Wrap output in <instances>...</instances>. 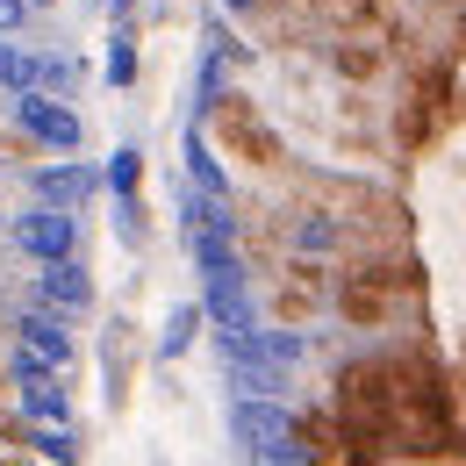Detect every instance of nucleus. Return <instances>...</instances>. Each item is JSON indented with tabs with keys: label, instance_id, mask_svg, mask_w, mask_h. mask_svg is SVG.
I'll use <instances>...</instances> for the list:
<instances>
[{
	"label": "nucleus",
	"instance_id": "1",
	"mask_svg": "<svg viewBox=\"0 0 466 466\" xmlns=\"http://www.w3.org/2000/svg\"><path fill=\"white\" fill-rule=\"evenodd\" d=\"M330 309L351 330H395L409 309H423L416 251H345V266L330 280Z\"/></svg>",
	"mask_w": 466,
	"mask_h": 466
},
{
	"label": "nucleus",
	"instance_id": "2",
	"mask_svg": "<svg viewBox=\"0 0 466 466\" xmlns=\"http://www.w3.org/2000/svg\"><path fill=\"white\" fill-rule=\"evenodd\" d=\"M201 129H208V144L230 158V166H244V173H258V179H288L294 173V151H288V137L273 129V116H266V101H251L244 86H223L208 108H201Z\"/></svg>",
	"mask_w": 466,
	"mask_h": 466
},
{
	"label": "nucleus",
	"instance_id": "3",
	"mask_svg": "<svg viewBox=\"0 0 466 466\" xmlns=\"http://www.w3.org/2000/svg\"><path fill=\"white\" fill-rule=\"evenodd\" d=\"M452 116H460V79H452V65H416L388 129H395V144H402L409 158H423V151L452 129Z\"/></svg>",
	"mask_w": 466,
	"mask_h": 466
},
{
	"label": "nucleus",
	"instance_id": "4",
	"mask_svg": "<svg viewBox=\"0 0 466 466\" xmlns=\"http://www.w3.org/2000/svg\"><path fill=\"white\" fill-rule=\"evenodd\" d=\"M330 280H338L330 258L288 251V258L266 273V301H258V316H266V323H288V330H309V323H323V309H330Z\"/></svg>",
	"mask_w": 466,
	"mask_h": 466
},
{
	"label": "nucleus",
	"instance_id": "5",
	"mask_svg": "<svg viewBox=\"0 0 466 466\" xmlns=\"http://www.w3.org/2000/svg\"><path fill=\"white\" fill-rule=\"evenodd\" d=\"M94 359H101V402H108V416H129V402H137V373H144V359H151V345H144V330H137L129 309L101 323Z\"/></svg>",
	"mask_w": 466,
	"mask_h": 466
},
{
	"label": "nucleus",
	"instance_id": "6",
	"mask_svg": "<svg viewBox=\"0 0 466 466\" xmlns=\"http://www.w3.org/2000/svg\"><path fill=\"white\" fill-rule=\"evenodd\" d=\"M15 129L36 144V151H51V158H72V151H86V116L58 101V94H44V86H29V94H15Z\"/></svg>",
	"mask_w": 466,
	"mask_h": 466
},
{
	"label": "nucleus",
	"instance_id": "7",
	"mask_svg": "<svg viewBox=\"0 0 466 466\" xmlns=\"http://www.w3.org/2000/svg\"><path fill=\"white\" fill-rule=\"evenodd\" d=\"M7 345L22 351V359H36V366H58V373L79 380V330H72V316L44 309V301H29V309L7 323Z\"/></svg>",
	"mask_w": 466,
	"mask_h": 466
},
{
	"label": "nucleus",
	"instance_id": "8",
	"mask_svg": "<svg viewBox=\"0 0 466 466\" xmlns=\"http://www.w3.org/2000/svg\"><path fill=\"white\" fill-rule=\"evenodd\" d=\"M323 65L345 79V86H380V72L395 65V29L388 22H359V29H330Z\"/></svg>",
	"mask_w": 466,
	"mask_h": 466
},
{
	"label": "nucleus",
	"instance_id": "9",
	"mask_svg": "<svg viewBox=\"0 0 466 466\" xmlns=\"http://www.w3.org/2000/svg\"><path fill=\"white\" fill-rule=\"evenodd\" d=\"M7 244H15L29 266L72 258V251H79V216H72V208H51V201H29V208L7 216Z\"/></svg>",
	"mask_w": 466,
	"mask_h": 466
},
{
	"label": "nucleus",
	"instance_id": "10",
	"mask_svg": "<svg viewBox=\"0 0 466 466\" xmlns=\"http://www.w3.org/2000/svg\"><path fill=\"white\" fill-rule=\"evenodd\" d=\"M108 194V179H101V166L94 158H51V166H36L29 173V201H51V208H72V216H86L94 201Z\"/></svg>",
	"mask_w": 466,
	"mask_h": 466
},
{
	"label": "nucleus",
	"instance_id": "11",
	"mask_svg": "<svg viewBox=\"0 0 466 466\" xmlns=\"http://www.w3.org/2000/svg\"><path fill=\"white\" fill-rule=\"evenodd\" d=\"M29 301H44V309H58V316H94L101 309V280H94V266L72 251V258H51V266H36V280H29Z\"/></svg>",
	"mask_w": 466,
	"mask_h": 466
},
{
	"label": "nucleus",
	"instance_id": "12",
	"mask_svg": "<svg viewBox=\"0 0 466 466\" xmlns=\"http://www.w3.org/2000/svg\"><path fill=\"white\" fill-rule=\"evenodd\" d=\"M294 431V409L280 395H230V438L237 452H258V445H273V438H288Z\"/></svg>",
	"mask_w": 466,
	"mask_h": 466
},
{
	"label": "nucleus",
	"instance_id": "13",
	"mask_svg": "<svg viewBox=\"0 0 466 466\" xmlns=\"http://www.w3.org/2000/svg\"><path fill=\"white\" fill-rule=\"evenodd\" d=\"M179 179L187 187H201V194H223V201H237V179L230 166H223V151L208 144V129L187 116V129H179Z\"/></svg>",
	"mask_w": 466,
	"mask_h": 466
},
{
	"label": "nucleus",
	"instance_id": "14",
	"mask_svg": "<svg viewBox=\"0 0 466 466\" xmlns=\"http://www.w3.org/2000/svg\"><path fill=\"white\" fill-rule=\"evenodd\" d=\"M201 338H208V309H201V294H194V301H173L166 323H158V338H151V366H179Z\"/></svg>",
	"mask_w": 466,
	"mask_h": 466
},
{
	"label": "nucleus",
	"instance_id": "15",
	"mask_svg": "<svg viewBox=\"0 0 466 466\" xmlns=\"http://www.w3.org/2000/svg\"><path fill=\"white\" fill-rule=\"evenodd\" d=\"M101 79H108V94H129V86L144 79V29H137V15H116V29H108V58H101Z\"/></svg>",
	"mask_w": 466,
	"mask_h": 466
},
{
	"label": "nucleus",
	"instance_id": "16",
	"mask_svg": "<svg viewBox=\"0 0 466 466\" xmlns=\"http://www.w3.org/2000/svg\"><path fill=\"white\" fill-rule=\"evenodd\" d=\"M22 452L44 466H86V431L79 423H22Z\"/></svg>",
	"mask_w": 466,
	"mask_h": 466
},
{
	"label": "nucleus",
	"instance_id": "17",
	"mask_svg": "<svg viewBox=\"0 0 466 466\" xmlns=\"http://www.w3.org/2000/svg\"><path fill=\"white\" fill-rule=\"evenodd\" d=\"M116 244L129 258L151 251V201H144V194H116Z\"/></svg>",
	"mask_w": 466,
	"mask_h": 466
},
{
	"label": "nucleus",
	"instance_id": "18",
	"mask_svg": "<svg viewBox=\"0 0 466 466\" xmlns=\"http://www.w3.org/2000/svg\"><path fill=\"white\" fill-rule=\"evenodd\" d=\"M144 173H151L144 144H116V151H108V166H101V179H108V201H116V194H144Z\"/></svg>",
	"mask_w": 466,
	"mask_h": 466
},
{
	"label": "nucleus",
	"instance_id": "19",
	"mask_svg": "<svg viewBox=\"0 0 466 466\" xmlns=\"http://www.w3.org/2000/svg\"><path fill=\"white\" fill-rule=\"evenodd\" d=\"M79 79H86V65H79V58H65V51H36V86H44V94L79 101Z\"/></svg>",
	"mask_w": 466,
	"mask_h": 466
},
{
	"label": "nucleus",
	"instance_id": "20",
	"mask_svg": "<svg viewBox=\"0 0 466 466\" xmlns=\"http://www.w3.org/2000/svg\"><path fill=\"white\" fill-rule=\"evenodd\" d=\"M29 86H36V51L15 44V36H0V94L15 101V94H29Z\"/></svg>",
	"mask_w": 466,
	"mask_h": 466
},
{
	"label": "nucleus",
	"instance_id": "21",
	"mask_svg": "<svg viewBox=\"0 0 466 466\" xmlns=\"http://www.w3.org/2000/svg\"><path fill=\"white\" fill-rule=\"evenodd\" d=\"M29 22V0H0V36H15Z\"/></svg>",
	"mask_w": 466,
	"mask_h": 466
},
{
	"label": "nucleus",
	"instance_id": "22",
	"mask_svg": "<svg viewBox=\"0 0 466 466\" xmlns=\"http://www.w3.org/2000/svg\"><path fill=\"white\" fill-rule=\"evenodd\" d=\"M216 7H223V15H251L258 0H216Z\"/></svg>",
	"mask_w": 466,
	"mask_h": 466
},
{
	"label": "nucleus",
	"instance_id": "23",
	"mask_svg": "<svg viewBox=\"0 0 466 466\" xmlns=\"http://www.w3.org/2000/svg\"><path fill=\"white\" fill-rule=\"evenodd\" d=\"M51 7H65V0H29V15H51Z\"/></svg>",
	"mask_w": 466,
	"mask_h": 466
}]
</instances>
